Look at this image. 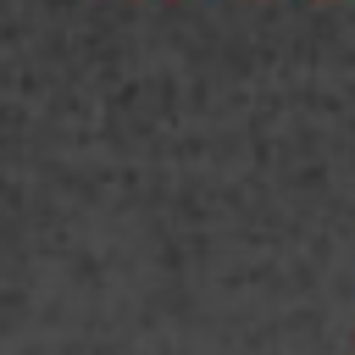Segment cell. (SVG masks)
Wrapping results in <instances>:
<instances>
[]
</instances>
